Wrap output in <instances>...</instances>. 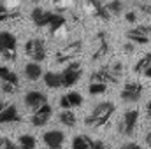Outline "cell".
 Returning <instances> with one entry per match:
<instances>
[{
	"label": "cell",
	"instance_id": "6da1fadb",
	"mask_svg": "<svg viewBox=\"0 0 151 149\" xmlns=\"http://www.w3.org/2000/svg\"><path fill=\"white\" fill-rule=\"evenodd\" d=\"M114 111H116V105H114L113 102H99L91 109V112L84 117V125L86 126H91V128L106 126L111 121Z\"/></svg>",
	"mask_w": 151,
	"mask_h": 149
},
{
	"label": "cell",
	"instance_id": "7a4b0ae2",
	"mask_svg": "<svg viewBox=\"0 0 151 149\" xmlns=\"http://www.w3.org/2000/svg\"><path fill=\"white\" fill-rule=\"evenodd\" d=\"M60 74H62V88H70L83 75V63L79 60H70Z\"/></svg>",
	"mask_w": 151,
	"mask_h": 149
},
{
	"label": "cell",
	"instance_id": "3957f363",
	"mask_svg": "<svg viewBox=\"0 0 151 149\" xmlns=\"http://www.w3.org/2000/svg\"><path fill=\"white\" fill-rule=\"evenodd\" d=\"M25 53L28 58H32V62H37L42 63L47 56V51H46V42L42 39H28L27 44H25Z\"/></svg>",
	"mask_w": 151,
	"mask_h": 149
},
{
	"label": "cell",
	"instance_id": "277c9868",
	"mask_svg": "<svg viewBox=\"0 0 151 149\" xmlns=\"http://www.w3.org/2000/svg\"><path fill=\"white\" fill-rule=\"evenodd\" d=\"M16 47H18V39L11 32H0V54L12 62L16 60Z\"/></svg>",
	"mask_w": 151,
	"mask_h": 149
},
{
	"label": "cell",
	"instance_id": "5b68a950",
	"mask_svg": "<svg viewBox=\"0 0 151 149\" xmlns=\"http://www.w3.org/2000/svg\"><path fill=\"white\" fill-rule=\"evenodd\" d=\"M142 91H144V86L141 82H135V81H130L127 82L123 88H121V100L123 102H128V104H134V102H139L141 97H142Z\"/></svg>",
	"mask_w": 151,
	"mask_h": 149
},
{
	"label": "cell",
	"instance_id": "8992f818",
	"mask_svg": "<svg viewBox=\"0 0 151 149\" xmlns=\"http://www.w3.org/2000/svg\"><path fill=\"white\" fill-rule=\"evenodd\" d=\"M139 123V111L130 109L123 114V119L119 123V133L125 137H132L135 133V126Z\"/></svg>",
	"mask_w": 151,
	"mask_h": 149
},
{
	"label": "cell",
	"instance_id": "52a82bcc",
	"mask_svg": "<svg viewBox=\"0 0 151 149\" xmlns=\"http://www.w3.org/2000/svg\"><path fill=\"white\" fill-rule=\"evenodd\" d=\"M127 39L134 44H148L151 40V25H139L130 30H127Z\"/></svg>",
	"mask_w": 151,
	"mask_h": 149
},
{
	"label": "cell",
	"instance_id": "ba28073f",
	"mask_svg": "<svg viewBox=\"0 0 151 149\" xmlns=\"http://www.w3.org/2000/svg\"><path fill=\"white\" fill-rule=\"evenodd\" d=\"M81 49H83L81 40H74V42L67 44L65 47H62V49L56 53V62H58V63H65V62L74 60L76 56L81 53Z\"/></svg>",
	"mask_w": 151,
	"mask_h": 149
},
{
	"label": "cell",
	"instance_id": "9c48e42d",
	"mask_svg": "<svg viewBox=\"0 0 151 149\" xmlns=\"http://www.w3.org/2000/svg\"><path fill=\"white\" fill-rule=\"evenodd\" d=\"M119 81V75H116L111 70V65H106L90 75V82H106V84H116Z\"/></svg>",
	"mask_w": 151,
	"mask_h": 149
},
{
	"label": "cell",
	"instance_id": "30bf717a",
	"mask_svg": "<svg viewBox=\"0 0 151 149\" xmlns=\"http://www.w3.org/2000/svg\"><path fill=\"white\" fill-rule=\"evenodd\" d=\"M42 142L47 149H62L65 142V133L62 130H49L42 135Z\"/></svg>",
	"mask_w": 151,
	"mask_h": 149
},
{
	"label": "cell",
	"instance_id": "8fae6325",
	"mask_svg": "<svg viewBox=\"0 0 151 149\" xmlns=\"http://www.w3.org/2000/svg\"><path fill=\"white\" fill-rule=\"evenodd\" d=\"M51 116H53V107L49 104H44V105H40L39 109L34 111L30 121H32L34 126H44V125H47V121L51 119Z\"/></svg>",
	"mask_w": 151,
	"mask_h": 149
},
{
	"label": "cell",
	"instance_id": "7c38bea8",
	"mask_svg": "<svg viewBox=\"0 0 151 149\" xmlns=\"http://www.w3.org/2000/svg\"><path fill=\"white\" fill-rule=\"evenodd\" d=\"M95 39H97V42H99V47H97V51L91 54V62L102 60V58L107 56L109 51H111V46H109V42H107V34H106V32H99Z\"/></svg>",
	"mask_w": 151,
	"mask_h": 149
},
{
	"label": "cell",
	"instance_id": "4fadbf2b",
	"mask_svg": "<svg viewBox=\"0 0 151 149\" xmlns=\"http://www.w3.org/2000/svg\"><path fill=\"white\" fill-rule=\"evenodd\" d=\"M44 104H47V97H46L42 91L32 90V91H28V93L25 95V105H27L28 109H32V111L39 109V107L44 105Z\"/></svg>",
	"mask_w": 151,
	"mask_h": 149
},
{
	"label": "cell",
	"instance_id": "5bb4252c",
	"mask_svg": "<svg viewBox=\"0 0 151 149\" xmlns=\"http://www.w3.org/2000/svg\"><path fill=\"white\" fill-rule=\"evenodd\" d=\"M86 5H88V9L91 11V14L95 18H99L102 21H109L111 19V12L107 11L106 4H102L100 0H86Z\"/></svg>",
	"mask_w": 151,
	"mask_h": 149
},
{
	"label": "cell",
	"instance_id": "9a60e30c",
	"mask_svg": "<svg viewBox=\"0 0 151 149\" xmlns=\"http://www.w3.org/2000/svg\"><path fill=\"white\" fill-rule=\"evenodd\" d=\"M83 105V95L77 91H67L60 97V107L62 109H74Z\"/></svg>",
	"mask_w": 151,
	"mask_h": 149
},
{
	"label": "cell",
	"instance_id": "2e32d148",
	"mask_svg": "<svg viewBox=\"0 0 151 149\" xmlns=\"http://www.w3.org/2000/svg\"><path fill=\"white\" fill-rule=\"evenodd\" d=\"M30 18H32V21H34V25H35L37 28H44V27H47V23H49L51 12L46 11V9H42V7H34Z\"/></svg>",
	"mask_w": 151,
	"mask_h": 149
},
{
	"label": "cell",
	"instance_id": "e0dca14e",
	"mask_svg": "<svg viewBox=\"0 0 151 149\" xmlns=\"http://www.w3.org/2000/svg\"><path fill=\"white\" fill-rule=\"evenodd\" d=\"M21 121V116L18 112V107L14 104H7V107L0 112V125H7V123H18Z\"/></svg>",
	"mask_w": 151,
	"mask_h": 149
},
{
	"label": "cell",
	"instance_id": "ac0fdd59",
	"mask_svg": "<svg viewBox=\"0 0 151 149\" xmlns=\"http://www.w3.org/2000/svg\"><path fill=\"white\" fill-rule=\"evenodd\" d=\"M23 74H25V77H27L28 81H39V79L42 77V74H44V70H42L40 63H37V62H30V63L25 65Z\"/></svg>",
	"mask_w": 151,
	"mask_h": 149
},
{
	"label": "cell",
	"instance_id": "d6986e66",
	"mask_svg": "<svg viewBox=\"0 0 151 149\" xmlns=\"http://www.w3.org/2000/svg\"><path fill=\"white\" fill-rule=\"evenodd\" d=\"M42 79H44V84L49 88V90H58L62 88V74L60 72H44L42 74Z\"/></svg>",
	"mask_w": 151,
	"mask_h": 149
},
{
	"label": "cell",
	"instance_id": "ffe728a7",
	"mask_svg": "<svg viewBox=\"0 0 151 149\" xmlns=\"http://www.w3.org/2000/svg\"><path fill=\"white\" fill-rule=\"evenodd\" d=\"M65 23H67L65 16H62V14H58V12H51V18H49L47 28H49V32L55 35L58 30H62V28L65 27Z\"/></svg>",
	"mask_w": 151,
	"mask_h": 149
},
{
	"label": "cell",
	"instance_id": "44dd1931",
	"mask_svg": "<svg viewBox=\"0 0 151 149\" xmlns=\"http://www.w3.org/2000/svg\"><path fill=\"white\" fill-rule=\"evenodd\" d=\"M58 119L67 128H74L76 125H77V117H76V114L72 112V109H63V111L58 114Z\"/></svg>",
	"mask_w": 151,
	"mask_h": 149
},
{
	"label": "cell",
	"instance_id": "7402d4cb",
	"mask_svg": "<svg viewBox=\"0 0 151 149\" xmlns=\"http://www.w3.org/2000/svg\"><path fill=\"white\" fill-rule=\"evenodd\" d=\"M35 148H37V139L34 135L25 133L18 139V149H35Z\"/></svg>",
	"mask_w": 151,
	"mask_h": 149
},
{
	"label": "cell",
	"instance_id": "603a6c76",
	"mask_svg": "<svg viewBox=\"0 0 151 149\" xmlns=\"http://www.w3.org/2000/svg\"><path fill=\"white\" fill-rule=\"evenodd\" d=\"M90 144H91V139L88 135H76L72 139V149H90Z\"/></svg>",
	"mask_w": 151,
	"mask_h": 149
},
{
	"label": "cell",
	"instance_id": "cb8c5ba5",
	"mask_svg": "<svg viewBox=\"0 0 151 149\" xmlns=\"http://www.w3.org/2000/svg\"><path fill=\"white\" fill-rule=\"evenodd\" d=\"M0 81H7V82L19 84V77L16 75V72H12L7 67H2V65H0Z\"/></svg>",
	"mask_w": 151,
	"mask_h": 149
},
{
	"label": "cell",
	"instance_id": "d4e9b609",
	"mask_svg": "<svg viewBox=\"0 0 151 149\" xmlns=\"http://www.w3.org/2000/svg\"><path fill=\"white\" fill-rule=\"evenodd\" d=\"M150 63H151V53H146V54H142V56L139 58V62L134 65V72H135V74H142Z\"/></svg>",
	"mask_w": 151,
	"mask_h": 149
},
{
	"label": "cell",
	"instance_id": "484cf974",
	"mask_svg": "<svg viewBox=\"0 0 151 149\" xmlns=\"http://www.w3.org/2000/svg\"><path fill=\"white\" fill-rule=\"evenodd\" d=\"M107 84L106 82H90V86H88V91H90V95H93V97H97V95H104L106 91H107Z\"/></svg>",
	"mask_w": 151,
	"mask_h": 149
},
{
	"label": "cell",
	"instance_id": "4316f807",
	"mask_svg": "<svg viewBox=\"0 0 151 149\" xmlns=\"http://www.w3.org/2000/svg\"><path fill=\"white\" fill-rule=\"evenodd\" d=\"M106 7L111 12V16H119L123 12V2L121 0H111V2L106 4Z\"/></svg>",
	"mask_w": 151,
	"mask_h": 149
},
{
	"label": "cell",
	"instance_id": "83f0119b",
	"mask_svg": "<svg viewBox=\"0 0 151 149\" xmlns=\"http://www.w3.org/2000/svg\"><path fill=\"white\" fill-rule=\"evenodd\" d=\"M16 16H18L16 12H11V11L0 2V23H2V21H7V19H11V18H16Z\"/></svg>",
	"mask_w": 151,
	"mask_h": 149
},
{
	"label": "cell",
	"instance_id": "f1b7e54d",
	"mask_svg": "<svg viewBox=\"0 0 151 149\" xmlns=\"http://www.w3.org/2000/svg\"><path fill=\"white\" fill-rule=\"evenodd\" d=\"M0 90H2L4 93H7V95H12V93L18 90V84H14V82H7V81H2Z\"/></svg>",
	"mask_w": 151,
	"mask_h": 149
},
{
	"label": "cell",
	"instance_id": "f546056e",
	"mask_svg": "<svg viewBox=\"0 0 151 149\" xmlns=\"http://www.w3.org/2000/svg\"><path fill=\"white\" fill-rule=\"evenodd\" d=\"M0 149H18V144H14L7 137H0Z\"/></svg>",
	"mask_w": 151,
	"mask_h": 149
},
{
	"label": "cell",
	"instance_id": "4dcf8cb0",
	"mask_svg": "<svg viewBox=\"0 0 151 149\" xmlns=\"http://www.w3.org/2000/svg\"><path fill=\"white\" fill-rule=\"evenodd\" d=\"M137 12L135 11H128L127 14H125V21H128V23H137Z\"/></svg>",
	"mask_w": 151,
	"mask_h": 149
},
{
	"label": "cell",
	"instance_id": "1f68e13d",
	"mask_svg": "<svg viewBox=\"0 0 151 149\" xmlns=\"http://www.w3.org/2000/svg\"><path fill=\"white\" fill-rule=\"evenodd\" d=\"M106 148H107V144L104 140H91V144H90V149H106Z\"/></svg>",
	"mask_w": 151,
	"mask_h": 149
},
{
	"label": "cell",
	"instance_id": "d6a6232c",
	"mask_svg": "<svg viewBox=\"0 0 151 149\" xmlns=\"http://www.w3.org/2000/svg\"><path fill=\"white\" fill-rule=\"evenodd\" d=\"M139 11L144 12V14H148V16H151V2H144V4H141V5H139Z\"/></svg>",
	"mask_w": 151,
	"mask_h": 149
},
{
	"label": "cell",
	"instance_id": "836d02e7",
	"mask_svg": "<svg viewBox=\"0 0 151 149\" xmlns=\"http://www.w3.org/2000/svg\"><path fill=\"white\" fill-rule=\"evenodd\" d=\"M134 49H135V44H134V42H130V40L123 46V51H125L127 54H132V53H134Z\"/></svg>",
	"mask_w": 151,
	"mask_h": 149
},
{
	"label": "cell",
	"instance_id": "e575fe53",
	"mask_svg": "<svg viewBox=\"0 0 151 149\" xmlns=\"http://www.w3.org/2000/svg\"><path fill=\"white\" fill-rule=\"evenodd\" d=\"M111 70H113V72H114L116 75H121V70H123V65H121L119 62H118V63H113V65H111Z\"/></svg>",
	"mask_w": 151,
	"mask_h": 149
},
{
	"label": "cell",
	"instance_id": "d590c367",
	"mask_svg": "<svg viewBox=\"0 0 151 149\" xmlns=\"http://www.w3.org/2000/svg\"><path fill=\"white\" fill-rule=\"evenodd\" d=\"M121 149H142L137 142H127V144H123L121 146Z\"/></svg>",
	"mask_w": 151,
	"mask_h": 149
},
{
	"label": "cell",
	"instance_id": "8d00e7d4",
	"mask_svg": "<svg viewBox=\"0 0 151 149\" xmlns=\"http://www.w3.org/2000/svg\"><path fill=\"white\" fill-rule=\"evenodd\" d=\"M146 117H148V121L151 123V100L146 104Z\"/></svg>",
	"mask_w": 151,
	"mask_h": 149
},
{
	"label": "cell",
	"instance_id": "74e56055",
	"mask_svg": "<svg viewBox=\"0 0 151 149\" xmlns=\"http://www.w3.org/2000/svg\"><path fill=\"white\" fill-rule=\"evenodd\" d=\"M142 75H146L148 79H151V63H150V65H148V67H146V70L142 72Z\"/></svg>",
	"mask_w": 151,
	"mask_h": 149
},
{
	"label": "cell",
	"instance_id": "f35d334b",
	"mask_svg": "<svg viewBox=\"0 0 151 149\" xmlns=\"http://www.w3.org/2000/svg\"><path fill=\"white\" fill-rule=\"evenodd\" d=\"M146 142H148V148L151 149V132H148V135H146Z\"/></svg>",
	"mask_w": 151,
	"mask_h": 149
},
{
	"label": "cell",
	"instance_id": "ab89813d",
	"mask_svg": "<svg viewBox=\"0 0 151 149\" xmlns=\"http://www.w3.org/2000/svg\"><path fill=\"white\" fill-rule=\"evenodd\" d=\"M5 107H7V102H5V100H0V112L4 111Z\"/></svg>",
	"mask_w": 151,
	"mask_h": 149
},
{
	"label": "cell",
	"instance_id": "60d3db41",
	"mask_svg": "<svg viewBox=\"0 0 151 149\" xmlns=\"http://www.w3.org/2000/svg\"><path fill=\"white\" fill-rule=\"evenodd\" d=\"M53 2H55L56 5H60V4H62V2H65V0H53Z\"/></svg>",
	"mask_w": 151,
	"mask_h": 149
},
{
	"label": "cell",
	"instance_id": "b9f144b4",
	"mask_svg": "<svg viewBox=\"0 0 151 149\" xmlns=\"http://www.w3.org/2000/svg\"><path fill=\"white\" fill-rule=\"evenodd\" d=\"M32 2H40V0H32Z\"/></svg>",
	"mask_w": 151,
	"mask_h": 149
},
{
	"label": "cell",
	"instance_id": "7bdbcfd3",
	"mask_svg": "<svg viewBox=\"0 0 151 149\" xmlns=\"http://www.w3.org/2000/svg\"><path fill=\"white\" fill-rule=\"evenodd\" d=\"M106 149H111V148H109V146H107V148H106Z\"/></svg>",
	"mask_w": 151,
	"mask_h": 149
},
{
	"label": "cell",
	"instance_id": "ee69618b",
	"mask_svg": "<svg viewBox=\"0 0 151 149\" xmlns=\"http://www.w3.org/2000/svg\"><path fill=\"white\" fill-rule=\"evenodd\" d=\"M148 2H151V0H148Z\"/></svg>",
	"mask_w": 151,
	"mask_h": 149
}]
</instances>
